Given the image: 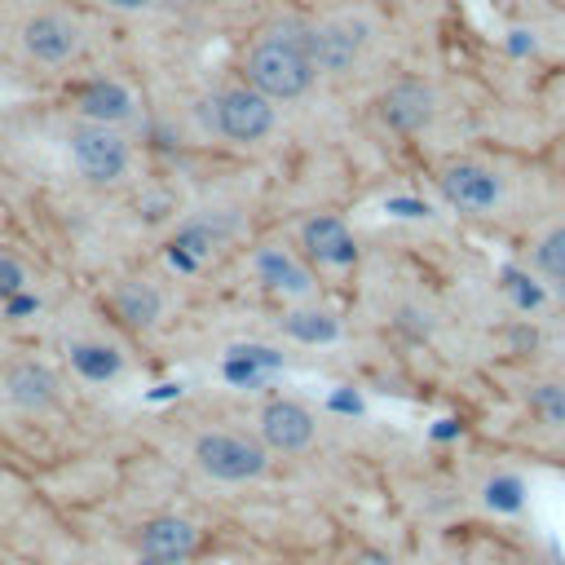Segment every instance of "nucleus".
I'll return each instance as SVG.
<instances>
[{
  "label": "nucleus",
  "instance_id": "ddd939ff",
  "mask_svg": "<svg viewBox=\"0 0 565 565\" xmlns=\"http://www.w3.org/2000/svg\"><path fill=\"white\" fill-rule=\"evenodd\" d=\"M79 110L93 124H115V119H128L132 115V97H128V88H119L110 79H93L79 93Z\"/></svg>",
  "mask_w": 565,
  "mask_h": 565
},
{
  "label": "nucleus",
  "instance_id": "6e6552de",
  "mask_svg": "<svg viewBox=\"0 0 565 565\" xmlns=\"http://www.w3.org/2000/svg\"><path fill=\"white\" fill-rule=\"evenodd\" d=\"M137 547H141V556H150V561L177 565V561H185V556L199 547V534H194V525L181 521V516H154V521L141 525Z\"/></svg>",
  "mask_w": 565,
  "mask_h": 565
},
{
  "label": "nucleus",
  "instance_id": "1a4fd4ad",
  "mask_svg": "<svg viewBox=\"0 0 565 565\" xmlns=\"http://www.w3.org/2000/svg\"><path fill=\"white\" fill-rule=\"evenodd\" d=\"M441 190H446V199H450L455 207H463V212H486L490 203H499V181H494V172H486V168H477V163H450V168L441 172Z\"/></svg>",
  "mask_w": 565,
  "mask_h": 565
},
{
  "label": "nucleus",
  "instance_id": "423d86ee",
  "mask_svg": "<svg viewBox=\"0 0 565 565\" xmlns=\"http://www.w3.org/2000/svg\"><path fill=\"white\" fill-rule=\"evenodd\" d=\"M309 40V62L313 71H349L362 53V40H366V26L362 22H327L318 31H305Z\"/></svg>",
  "mask_w": 565,
  "mask_h": 565
},
{
  "label": "nucleus",
  "instance_id": "f8f14e48",
  "mask_svg": "<svg viewBox=\"0 0 565 565\" xmlns=\"http://www.w3.org/2000/svg\"><path fill=\"white\" fill-rule=\"evenodd\" d=\"M305 247L318 256V260H331V265H349L358 256L353 247V234L335 221V216H313L305 225Z\"/></svg>",
  "mask_w": 565,
  "mask_h": 565
},
{
  "label": "nucleus",
  "instance_id": "f03ea898",
  "mask_svg": "<svg viewBox=\"0 0 565 565\" xmlns=\"http://www.w3.org/2000/svg\"><path fill=\"white\" fill-rule=\"evenodd\" d=\"M71 159L79 168V177H88L93 185H110L128 172V141L110 128V124H79L71 128Z\"/></svg>",
  "mask_w": 565,
  "mask_h": 565
},
{
  "label": "nucleus",
  "instance_id": "a211bd4d",
  "mask_svg": "<svg viewBox=\"0 0 565 565\" xmlns=\"http://www.w3.org/2000/svg\"><path fill=\"white\" fill-rule=\"evenodd\" d=\"M534 265H539L547 278L565 282V225H561V230H552V234L534 247Z\"/></svg>",
  "mask_w": 565,
  "mask_h": 565
},
{
  "label": "nucleus",
  "instance_id": "9b49d317",
  "mask_svg": "<svg viewBox=\"0 0 565 565\" xmlns=\"http://www.w3.org/2000/svg\"><path fill=\"white\" fill-rule=\"evenodd\" d=\"M4 388H9V402H18L22 411H44V406L57 402V380H53V371L40 366V362L13 366L9 380H4Z\"/></svg>",
  "mask_w": 565,
  "mask_h": 565
},
{
  "label": "nucleus",
  "instance_id": "f257e3e1",
  "mask_svg": "<svg viewBox=\"0 0 565 565\" xmlns=\"http://www.w3.org/2000/svg\"><path fill=\"white\" fill-rule=\"evenodd\" d=\"M247 88L269 102H291L313 84L309 40L305 31H265L247 53Z\"/></svg>",
  "mask_w": 565,
  "mask_h": 565
},
{
  "label": "nucleus",
  "instance_id": "9d476101",
  "mask_svg": "<svg viewBox=\"0 0 565 565\" xmlns=\"http://www.w3.org/2000/svg\"><path fill=\"white\" fill-rule=\"evenodd\" d=\"M260 437L274 450H300L313 441V415L300 402H269L260 411Z\"/></svg>",
  "mask_w": 565,
  "mask_h": 565
},
{
  "label": "nucleus",
  "instance_id": "6ab92c4d",
  "mask_svg": "<svg viewBox=\"0 0 565 565\" xmlns=\"http://www.w3.org/2000/svg\"><path fill=\"white\" fill-rule=\"evenodd\" d=\"M486 499H490V508H503V512H512V508H521V499H525V486H521L516 477H494V481L486 486Z\"/></svg>",
  "mask_w": 565,
  "mask_h": 565
},
{
  "label": "nucleus",
  "instance_id": "0eeeda50",
  "mask_svg": "<svg viewBox=\"0 0 565 565\" xmlns=\"http://www.w3.org/2000/svg\"><path fill=\"white\" fill-rule=\"evenodd\" d=\"M380 119L388 124V128H397V132H419L428 119H433V110H437V97H433V88L424 84V79H402V84H393L384 97H380Z\"/></svg>",
  "mask_w": 565,
  "mask_h": 565
},
{
  "label": "nucleus",
  "instance_id": "39448f33",
  "mask_svg": "<svg viewBox=\"0 0 565 565\" xmlns=\"http://www.w3.org/2000/svg\"><path fill=\"white\" fill-rule=\"evenodd\" d=\"M22 49H26L35 62L57 66V62H66V57L79 49V26H75L71 18H62V13H35V18H26V26H22Z\"/></svg>",
  "mask_w": 565,
  "mask_h": 565
},
{
  "label": "nucleus",
  "instance_id": "f3484780",
  "mask_svg": "<svg viewBox=\"0 0 565 565\" xmlns=\"http://www.w3.org/2000/svg\"><path fill=\"white\" fill-rule=\"evenodd\" d=\"M260 274H265V282H274V287H282V291H305L309 287V278H305V269H296L287 256H278V252H265L260 256Z\"/></svg>",
  "mask_w": 565,
  "mask_h": 565
},
{
  "label": "nucleus",
  "instance_id": "4be33fe9",
  "mask_svg": "<svg viewBox=\"0 0 565 565\" xmlns=\"http://www.w3.org/2000/svg\"><path fill=\"white\" fill-rule=\"evenodd\" d=\"M530 278H521V274H508V291H516V300L521 305H539V291L534 287H525Z\"/></svg>",
  "mask_w": 565,
  "mask_h": 565
},
{
  "label": "nucleus",
  "instance_id": "7ed1b4c3",
  "mask_svg": "<svg viewBox=\"0 0 565 565\" xmlns=\"http://www.w3.org/2000/svg\"><path fill=\"white\" fill-rule=\"evenodd\" d=\"M194 459L216 481H252L265 472V450L234 433H207L194 441Z\"/></svg>",
  "mask_w": 565,
  "mask_h": 565
},
{
  "label": "nucleus",
  "instance_id": "b1692460",
  "mask_svg": "<svg viewBox=\"0 0 565 565\" xmlns=\"http://www.w3.org/2000/svg\"><path fill=\"white\" fill-rule=\"evenodd\" d=\"M141 565H168V561H150V556H141Z\"/></svg>",
  "mask_w": 565,
  "mask_h": 565
},
{
  "label": "nucleus",
  "instance_id": "20e7f679",
  "mask_svg": "<svg viewBox=\"0 0 565 565\" xmlns=\"http://www.w3.org/2000/svg\"><path fill=\"white\" fill-rule=\"evenodd\" d=\"M212 128L230 141H260L274 128V106L256 88H225L212 102Z\"/></svg>",
  "mask_w": 565,
  "mask_h": 565
},
{
  "label": "nucleus",
  "instance_id": "dca6fc26",
  "mask_svg": "<svg viewBox=\"0 0 565 565\" xmlns=\"http://www.w3.org/2000/svg\"><path fill=\"white\" fill-rule=\"evenodd\" d=\"M71 362H75V371L88 375V380H110V375L119 371V353H115L110 344H75Z\"/></svg>",
  "mask_w": 565,
  "mask_h": 565
},
{
  "label": "nucleus",
  "instance_id": "412c9836",
  "mask_svg": "<svg viewBox=\"0 0 565 565\" xmlns=\"http://www.w3.org/2000/svg\"><path fill=\"white\" fill-rule=\"evenodd\" d=\"M18 291H22V269L0 256V296H18Z\"/></svg>",
  "mask_w": 565,
  "mask_h": 565
},
{
  "label": "nucleus",
  "instance_id": "5701e85b",
  "mask_svg": "<svg viewBox=\"0 0 565 565\" xmlns=\"http://www.w3.org/2000/svg\"><path fill=\"white\" fill-rule=\"evenodd\" d=\"M106 4H115V9H146L150 0H106Z\"/></svg>",
  "mask_w": 565,
  "mask_h": 565
},
{
  "label": "nucleus",
  "instance_id": "393cba45",
  "mask_svg": "<svg viewBox=\"0 0 565 565\" xmlns=\"http://www.w3.org/2000/svg\"><path fill=\"white\" fill-rule=\"evenodd\" d=\"M388 4H397V0H388Z\"/></svg>",
  "mask_w": 565,
  "mask_h": 565
},
{
  "label": "nucleus",
  "instance_id": "aec40b11",
  "mask_svg": "<svg viewBox=\"0 0 565 565\" xmlns=\"http://www.w3.org/2000/svg\"><path fill=\"white\" fill-rule=\"evenodd\" d=\"M534 411L547 415L552 424H561V419H565V388H561V384H543V388L534 393Z\"/></svg>",
  "mask_w": 565,
  "mask_h": 565
},
{
  "label": "nucleus",
  "instance_id": "2eb2a0df",
  "mask_svg": "<svg viewBox=\"0 0 565 565\" xmlns=\"http://www.w3.org/2000/svg\"><path fill=\"white\" fill-rule=\"evenodd\" d=\"M287 335H296V340H313V344H322V340H335L340 335V327H335V318L331 313H318V309H300V313H287Z\"/></svg>",
  "mask_w": 565,
  "mask_h": 565
},
{
  "label": "nucleus",
  "instance_id": "4468645a",
  "mask_svg": "<svg viewBox=\"0 0 565 565\" xmlns=\"http://www.w3.org/2000/svg\"><path fill=\"white\" fill-rule=\"evenodd\" d=\"M115 305L124 309V318H128L132 327H146V322L159 318V291H150L146 282H124V287L115 291Z\"/></svg>",
  "mask_w": 565,
  "mask_h": 565
}]
</instances>
